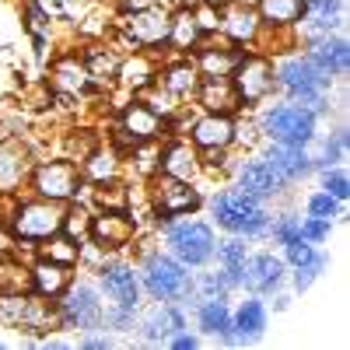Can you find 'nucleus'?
Here are the masks:
<instances>
[{
    "label": "nucleus",
    "mask_w": 350,
    "mask_h": 350,
    "mask_svg": "<svg viewBox=\"0 0 350 350\" xmlns=\"http://www.w3.org/2000/svg\"><path fill=\"white\" fill-rule=\"evenodd\" d=\"M137 277H140V291L151 301H172V305H179V301H186V298L196 295V277L189 273L186 262H179L172 252H151V256H144Z\"/></svg>",
    "instance_id": "f257e3e1"
},
{
    "label": "nucleus",
    "mask_w": 350,
    "mask_h": 350,
    "mask_svg": "<svg viewBox=\"0 0 350 350\" xmlns=\"http://www.w3.org/2000/svg\"><path fill=\"white\" fill-rule=\"evenodd\" d=\"M273 81L287 95V102L308 105L312 112H326L333 77L319 70L305 53H295V56H287V60H280V67H273Z\"/></svg>",
    "instance_id": "f03ea898"
},
{
    "label": "nucleus",
    "mask_w": 350,
    "mask_h": 350,
    "mask_svg": "<svg viewBox=\"0 0 350 350\" xmlns=\"http://www.w3.org/2000/svg\"><path fill=\"white\" fill-rule=\"evenodd\" d=\"M211 217L228 235H242V239H259L270 228V214L262 207V200L242 189H217L211 196Z\"/></svg>",
    "instance_id": "7ed1b4c3"
},
{
    "label": "nucleus",
    "mask_w": 350,
    "mask_h": 350,
    "mask_svg": "<svg viewBox=\"0 0 350 350\" xmlns=\"http://www.w3.org/2000/svg\"><path fill=\"white\" fill-rule=\"evenodd\" d=\"M259 133L270 144H287V148H312L319 137V112L298 102H277L259 112Z\"/></svg>",
    "instance_id": "20e7f679"
},
{
    "label": "nucleus",
    "mask_w": 350,
    "mask_h": 350,
    "mask_svg": "<svg viewBox=\"0 0 350 350\" xmlns=\"http://www.w3.org/2000/svg\"><path fill=\"white\" fill-rule=\"evenodd\" d=\"M165 245L168 252L186 262L189 270L196 267H207V262L214 259V245H217V235H214V228L207 221H196V217H183V221H165Z\"/></svg>",
    "instance_id": "39448f33"
},
{
    "label": "nucleus",
    "mask_w": 350,
    "mask_h": 350,
    "mask_svg": "<svg viewBox=\"0 0 350 350\" xmlns=\"http://www.w3.org/2000/svg\"><path fill=\"white\" fill-rule=\"evenodd\" d=\"M64 224V207L56 200H28L21 207H14L11 214V228H14V239L25 245H36L46 242L49 235H56Z\"/></svg>",
    "instance_id": "423d86ee"
},
{
    "label": "nucleus",
    "mask_w": 350,
    "mask_h": 350,
    "mask_svg": "<svg viewBox=\"0 0 350 350\" xmlns=\"http://www.w3.org/2000/svg\"><path fill=\"white\" fill-rule=\"evenodd\" d=\"M102 295L92 287V284H84V280H70V287L64 291L60 298H56V315H60V323L67 329H102Z\"/></svg>",
    "instance_id": "0eeeda50"
},
{
    "label": "nucleus",
    "mask_w": 350,
    "mask_h": 350,
    "mask_svg": "<svg viewBox=\"0 0 350 350\" xmlns=\"http://www.w3.org/2000/svg\"><path fill=\"white\" fill-rule=\"evenodd\" d=\"M231 84H235L242 105H259L277 88L273 64L267 60V56H259V53H242L239 67L231 70Z\"/></svg>",
    "instance_id": "6e6552de"
},
{
    "label": "nucleus",
    "mask_w": 350,
    "mask_h": 350,
    "mask_svg": "<svg viewBox=\"0 0 350 350\" xmlns=\"http://www.w3.org/2000/svg\"><path fill=\"white\" fill-rule=\"evenodd\" d=\"M81 183H84V175L74 161H42L32 175L36 193L42 200H56V203L74 200L81 193Z\"/></svg>",
    "instance_id": "1a4fd4ad"
},
{
    "label": "nucleus",
    "mask_w": 350,
    "mask_h": 350,
    "mask_svg": "<svg viewBox=\"0 0 350 350\" xmlns=\"http://www.w3.org/2000/svg\"><path fill=\"white\" fill-rule=\"evenodd\" d=\"M287 280V262L273 252H256V256H245L242 262V287L249 295H259V298H270L284 287Z\"/></svg>",
    "instance_id": "9d476101"
},
{
    "label": "nucleus",
    "mask_w": 350,
    "mask_h": 350,
    "mask_svg": "<svg viewBox=\"0 0 350 350\" xmlns=\"http://www.w3.org/2000/svg\"><path fill=\"white\" fill-rule=\"evenodd\" d=\"M267 326H270V308L259 295H249L235 312H231V329H228V340L231 347H249V343H259L267 336Z\"/></svg>",
    "instance_id": "9b49d317"
},
{
    "label": "nucleus",
    "mask_w": 350,
    "mask_h": 350,
    "mask_svg": "<svg viewBox=\"0 0 350 350\" xmlns=\"http://www.w3.org/2000/svg\"><path fill=\"white\" fill-rule=\"evenodd\" d=\"M98 287L109 298V305H120V308H130V312L140 308V277H137L133 267H126V262H102Z\"/></svg>",
    "instance_id": "f8f14e48"
},
{
    "label": "nucleus",
    "mask_w": 350,
    "mask_h": 350,
    "mask_svg": "<svg viewBox=\"0 0 350 350\" xmlns=\"http://www.w3.org/2000/svg\"><path fill=\"white\" fill-rule=\"evenodd\" d=\"M161 130H165V120L158 116V109L148 105V102H130L120 112V137L130 144V148H144V144L158 140Z\"/></svg>",
    "instance_id": "ddd939ff"
},
{
    "label": "nucleus",
    "mask_w": 350,
    "mask_h": 350,
    "mask_svg": "<svg viewBox=\"0 0 350 350\" xmlns=\"http://www.w3.org/2000/svg\"><path fill=\"white\" fill-rule=\"evenodd\" d=\"M168 28H172V11H161V8H137L123 18V32L133 46L168 42Z\"/></svg>",
    "instance_id": "4468645a"
},
{
    "label": "nucleus",
    "mask_w": 350,
    "mask_h": 350,
    "mask_svg": "<svg viewBox=\"0 0 350 350\" xmlns=\"http://www.w3.org/2000/svg\"><path fill=\"white\" fill-rule=\"evenodd\" d=\"M262 161H267L270 172L277 175L280 189H284V186H295V183H301V179H308V175L315 172L308 148H287V144H270V148L262 151Z\"/></svg>",
    "instance_id": "2eb2a0df"
},
{
    "label": "nucleus",
    "mask_w": 350,
    "mask_h": 350,
    "mask_svg": "<svg viewBox=\"0 0 350 350\" xmlns=\"http://www.w3.org/2000/svg\"><path fill=\"white\" fill-rule=\"evenodd\" d=\"M235 137H239V126L228 112L200 116V120L193 123V130H189V140H193L196 151H228L231 144H235Z\"/></svg>",
    "instance_id": "dca6fc26"
},
{
    "label": "nucleus",
    "mask_w": 350,
    "mask_h": 350,
    "mask_svg": "<svg viewBox=\"0 0 350 350\" xmlns=\"http://www.w3.org/2000/svg\"><path fill=\"white\" fill-rule=\"evenodd\" d=\"M308 60L329 74V77H343L350 70V46L343 36H333V32H323V36H308V49H305Z\"/></svg>",
    "instance_id": "f3484780"
},
{
    "label": "nucleus",
    "mask_w": 350,
    "mask_h": 350,
    "mask_svg": "<svg viewBox=\"0 0 350 350\" xmlns=\"http://www.w3.org/2000/svg\"><path fill=\"white\" fill-rule=\"evenodd\" d=\"M137 231V221L126 211H105L98 217H92V242H98V249H123Z\"/></svg>",
    "instance_id": "a211bd4d"
},
{
    "label": "nucleus",
    "mask_w": 350,
    "mask_h": 350,
    "mask_svg": "<svg viewBox=\"0 0 350 350\" xmlns=\"http://www.w3.org/2000/svg\"><path fill=\"white\" fill-rule=\"evenodd\" d=\"M179 329H186V315L175 308L172 301H158V308L151 315H144L137 323V333L144 336V343H168Z\"/></svg>",
    "instance_id": "6ab92c4d"
},
{
    "label": "nucleus",
    "mask_w": 350,
    "mask_h": 350,
    "mask_svg": "<svg viewBox=\"0 0 350 350\" xmlns=\"http://www.w3.org/2000/svg\"><path fill=\"white\" fill-rule=\"evenodd\" d=\"M235 189H242L256 200H270V196L280 193V183H277V175L270 172V165L262 158H245L235 168Z\"/></svg>",
    "instance_id": "aec40b11"
},
{
    "label": "nucleus",
    "mask_w": 350,
    "mask_h": 350,
    "mask_svg": "<svg viewBox=\"0 0 350 350\" xmlns=\"http://www.w3.org/2000/svg\"><path fill=\"white\" fill-rule=\"evenodd\" d=\"M158 168L165 179H179V183H193L200 172V154L189 140H172L168 148L158 154Z\"/></svg>",
    "instance_id": "412c9836"
},
{
    "label": "nucleus",
    "mask_w": 350,
    "mask_h": 350,
    "mask_svg": "<svg viewBox=\"0 0 350 350\" xmlns=\"http://www.w3.org/2000/svg\"><path fill=\"white\" fill-rule=\"evenodd\" d=\"M221 32L235 42V46H245V42H252L256 39V32H259V14H256V8L252 4H242V0H235V4H228V8H221Z\"/></svg>",
    "instance_id": "4be33fe9"
},
{
    "label": "nucleus",
    "mask_w": 350,
    "mask_h": 350,
    "mask_svg": "<svg viewBox=\"0 0 350 350\" xmlns=\"http://www.w3.org/2000/svg\"><path fill=\"white\" fill-rule=\"evenodd\" d=\"M196 98H200V105L207 112H228V116L242 105L235 84H231V74L228 77H207V74H203L196 81Z\"/></svg>",
    "instance_id": "5701e85b"
},
{
    "label": "nucleus",
    "mask_w": 350,
    "mask_h": 350,
    "mask_svg": "<svg viewBox=\"0 0 350 350\" xmlns=\"http://www.w3.org/2000/svg\"><path fill=\"white\" fill-rule=\"evenodd\" d=\"M200 207V193L193 189V183H179V179H165V189L158 193V217L172 221L183 217L189 211Z\"/></svg>",
    "instance_id": "b1692460"
},
{
    "label": "nucleus",
    "mask_w": 350,
    "mask_h": 350,
    "mask_svg": "<svg viewBox=\"0 0 350 350\" xmlns=\"http://www.w3.org/2000/svg\"><path fill=\"white\" fill-rule=\"evenodd\" d=\"M70 287V267L64 262H53V259H39L32 267V291L39 298H49L56 301Z\"/></svg>",
    "instance_id": "393cba45"
},
{
    "label": "nucleus",
    "mask_w": 350,
    "mask_h": 350,
    "mask_svg": "<svg viewBox=\"0 0 350 350\" xmlns=\"http://www.w3.org/2000/svg\"><path fill=\"white\" fill-rule=\"evenodd\" d=\"M196 329L203 336H214V340H228L231 329V308L224 298H200L196 301Z\"/></svg>",
    "instance_id": "a878e982"
},
{
    "label": "nucleus",
    "mask_w": 350,
    "mask_h": 350,
    "mask_svg": "<svg viewBox=\"0 0 350 350\" xmlns=\"http://www.w3.org/2000/svg\"><path fill=\"white\" fill-rule=\"evenodd\" d=\"M239 60H242V49L231 42V46H196V70L200 74H207V77H228L231 70L239 67Z\"/></svg>",
    "instance_id": "bb28decb"
},
{
    "label": "nucleus",
    "mask_w": 350,
    "mask_h": 350,
    "mask_svg": "<svg viewBox=\"0 0 350 350\" xmlns=\"http://www.w3.org/2000/svg\"><path fill=\"white\" fill-rule=\"evenodd\" d=\"M256 14L259 25H270V28H291L305 18V0H256Z\"/></svg>",
    "instance_id": "cd10ccee"
},
{
    "label": "nucleus",
    "mask_w": 350,
    "mask_h": 350,
    "mask_svg": "<svg viewBox=\"0 0 350 350\" xmlns=\"http://www.w3.org/2000/svg\"><path fill=\"white\" fill-rule=\"evenodd\" d=\"M203 42V28L196 25V14L193 8H179V11H172V28H168V46L175 49H196Z\"/></svg>",
    "instance_id": "c85d7f7f"
},
{
    "label": "nucleus",
    "mask_w": 350,
    "mask_h": 350,
    "mask_svg": "<svg viewBox=\"0 0 350 350\" xmlns=\"http://www.w3.org/2000/svg\"><path fill=\"white\" fill-rule=\"evenodd\" d=\"M88 84H92V74H88L84 60H77V56H67V60H60L53 67V88H56V92L81 95Z\"/></svg>",
    "instance_id": "c756f323"
},
{
    "label": "nucleus",
    "mask_w": 350,
    "mask_h": 350,
    "mask_svg": "<svg viewBox=\"0 0 350 350\" xmlns=\"http://www.w3.org/2000/svg\"><path fill=\"white\" fill-rule=\"evenodd\" d=\"M196 81H200V70L193 60H179V64H172L165 74H161V88H165V95L172 98H186L196 92Z\"/></svg>",
    "instance_id": "7c9ffc66"
},
{
    "label": "nucleus",
    "mask_w": 350,
    "mask_h": 350,
    "mask_svg": "<svg viewBox=\"0 0 350 350\" xmlns=\"http://www.w3.org/2000/svg\"><path fill=\"white\" fill-rule=\"evenodd\" d=\"M28 291H32V270L0 259V295H28Z\"/></svg>",
    "instance_id": "2f4dec72"
},
{
    "label": "nucleus",
    "mask_w": 350,
    "mask_h": 350,
    "mask_svg": "<svg viewBox=\"0 0 350 350\" xmlns=\"http://www.w3.org/2000/svg\"><path fill=\"white\" fill-rule=\"evenodd\" d=\"M49 245L42 249V259H53V262H64V267H74V262L81 259V242H74L70 235H64V231H56V235L46 239Z\"/></svg>",
    "instance_id": "473e14b6"
},
{
    "label": "nucleus",
    "mask_w": 350,
    "mask_h": 350,
    "mask_svg": "<svg viewBox=\"0 0 350 350\" xmlns=\"http://www.w3.org/2000/svg\"><path fill=\"white\" fill-rule=\"evenodd\" d=\"M120 74L130 88H148L154 77H158V70H154V64L148 60V56H133V60H126V64H120Z\"/></svg>",
    "instance_id": "72a5a7b5"
},
{
    "label": "nucleus",
    "mask_w": 350,
    "mask_h": 350,
    "mask_svg": "<svg viewBox=\"0 0 350 350\" xmlns=\"http://www.w3.org/2000/svg\"><path fill=\"white\" fill-rule=\"evenodd\" d=\"M284 249V262H287V267L291 270H295V267H312V262H326V256L323 252H319L312 242H305V239H295V242H287V245H280Z\"/></svg>",
    "instance_id": "f704fd0d"
},
{
    "label": "nucleus",
    "mask_w": 350,
    "mask_h": 350,
    "mask_svg": "<svg viewBox=\"0 0 350 350\" xmlns=\"http://www.w3.org/2000/svg\"><path fill=\"white\" fill-rule=\"evenodd\" d=\"M245 256H249V249H245V239L242 235H231V239H224V242L214 245L217 267H242Z\"/></svg>",
    "instance_id": "c9c22d12"
},
{
    "label": "nucleus",
    "mask_w": 350,
    "mask_h": 350,
    "mask_svg": "<svg viewBox=\"0 0 350 350\" xmlns=\"http://www.w3.org/2000/svg\"><path fill=\"white\" fill-rule=\"evenodd\" d=\"M60 231L64 235H70L74 242H88V235H92V217H88V211L84 207H70V211H64V224H60Z\"/></svg>",
    "instance_id": "e433bc0d"
},
{
    "label": "nucleus",
    "mask_w": 350,
    "mask_h": 350,
    "mask_svg": "<svg viewBox=\"0 0 350 350\" xmlns=\"http://www.w3.org/2000/svg\"><path fill=\"white\" fill-rule=\"evenodd\" d=\"M319 183H323V189H326L333 200L347 203V196H350V179H347V172H343L340 165H329V168L319 172Z\"/></svg>",
    "instance_id": "4c0bfd02"
},
{
    "label": "nucleus",
    "mask_w": 350,
    "mask_h": 350,
    "mask_svg": "<svg viewBox=\"0 0 350 350\" xmlns=\"http://www.w3.org/2000/svg\"><path fill=\"white\" fill-rule=\"evenodd\" d=\"M270 239L277 242V245H287V242H295V239H301V217H295V214H280L277 221L270 217Z\"/></svg>",
    "instance_id": "58836bf2"
},
{
    "label": "nucleus",
    "mask_w": 350,
    "mask_h": 350,
    "mask_svg": "<svg viewBox=\"0 0 350 350\" xmlns=\"http://www.w3.org/2000/svg\"><path fill=\"white\" fill-rule=\"evenodd\" d=\"M340 207H343V203H340V200H333L326 189H319V193H312V196L305 200V211H308V217H323V221L340 217Z\"/></svg>",
    "instance_id": "ea45409f"
},
{
    "label": "nucleus",
    "mask_w": 350,
    "mask_h": 350,
    "mask_svg": "<svg viewBox=\"0 0 350 350\" xmlns=\"http://www.w3.org/2000/svg\"><path fill=\"white\" fill-rule=\"evenodd\" d=\"M84 67H88V74H92V81H105V77H112L116 70H120V60L105 49H92L88 53V60H84Z\"/></svg>",
    "instance_id": "a19ab883"
},
{
    "label": "nucleus",
    "mask_w": 350,
    "mask_h": 350,
    "mask_svg": "<svg viewBox=\"0 0 350 350\" xmlns=\"http://www.w3.org/2000/svg\"><path fill=\"white\" fill-rule=\"evenodd\" d=\"M126 189L120 186V183H102L98 189H95V203H98V207H105V211H126Z\"/></svg>",
    "instance_id": "79ce46f5"
},
{
    "label": "nucleus",
    "mask_w": 350,
    "mask_h": 350,
    "mask_svg": "<svg viewBox=\"0 0 350 350\" xmlns=\"http://www.w3.org/2000/svg\"><path fill=\"white\" fill-rule=\"evenodd\" d=\"M329 231H333V221H323V217H301V239L312 242V245L329 242Z\"/></svg>",
    "instance_id": "37998d69"
},
{
    "label": "nucleus",
    "mask_w": 350,
    "mask_h": 350,
    "mask_svg": "<svg viewBox=\"0 0 350 350\" xmlns=\"http://www.w3.org/2000/svg\"><path fill=\"white\" fill-rule=\"evenodd\" d=\"M323 270H326V262H312V267H295V270H291V273H295V277H291V284H295V291H308L319 277H323Z\"/></svg>",
    "instance_id": "c03bdc74"
},
{
    "label": "nucleus",
    "mask_w": 350,
    "mask_h": 350,
    "mask_svg": "<svg viewBox=\"0 0 350 350\" xmlns=\"http://www.w3.org/2000/svg\"><path fill=\"white\" fill-rule=\"evenodd\" d=\"M168 347H175V350H196L200 347V340L193 336V333H186V329H179L172 340H168Z\"/></svg>",
    "instance_id": "a18cd8bd"
},
{
    "label": "nucleus",
    "mask_w": 350,
    "mask_h": 350,
    "mask_svg": "<svg viewBox=\"0 0 350 350\" xmlns=\"http://www.w3.org/2000/svg\"><path fill=\"white\" fill-rule=\"evenodd\" d=\"M81 347H88V350H105V347H112V336H84Z\"/></svg>",
    "instance_id": "49530a36"
},
{
    "label": "nucleus",
    "mask_w": 350,
    "mask_h": 350,
    "mask_svg": "<svg viewBox=\"0 0 350 350\" xmlns=\"http://www.w3.org/2000/svg\"><path fill=\"white\" fill-rule=\"evenodd\" d=\"M11 242H14V239L8 235V231H0V259H8V256H11V249H14Z\"/></svg>",
    "instance_id": "de8ad7c7"
},
{
    "label": "nucleus",
    "mask_w": 350,
    "mask_h": 350,
    "mask_svg": "<svg viewBox=\"0 0 350 350\" xmlns=\"http://www.w3.org/2000/svg\"><path fill=\"white\" fill-rule=\"evenodd\" d=\"M203 4H211V8L221 11V8H228V4H235V0H203Z\"/></svg>",
    "instance_id": "09e8293b"
},
{
    "label": "nucleus",
    "mask_w": 350,
    "mask_h": 350,
    "mask_svg": "<svg viewBox=\"0 0 350 350\" xmlns=\"http://www.w3.org/2000/svg\"><path fill=\"white\" fill-rule=\"evenodd\" d=\"M242 4H256V0H242Z\"/></svg>",
    "instance_id": "8fccbe9b"
},
{
    "label": "nucleus",
    "mask_w": 350,
    "mask_h": 350,
    "mask_svg": "<svg viewBox=\"0 0 350 350\" xmlns=\"http://www.w3.org/2000/svg\"><path fill=\"white\" fill-rule=\"evenodd\" d=\"M0 347H4V343H0Z\"/></svg>",
    "instance_id": "3c124183"
}]
</instances>
